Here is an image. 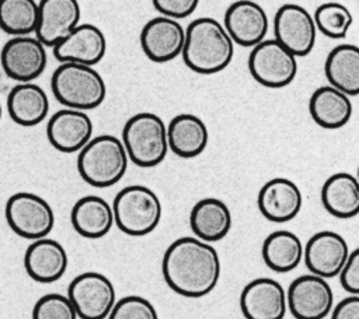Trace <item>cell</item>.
Returning a JSON list of instances; mask_svg holds the SVG:
<instances>
[{"label": "cell", "instance_id": "obj_1", "mask_svg": "<svg viewBox=\"0 0 359 319\" xmlns=\"http://www.w3.org/2000/svg\"><path fill=\"white\" fill-rule=\"evenodd\" d=\"M217 250L196 236L175 239L164 252L161 273L165 284L187 298H202L212 292L220 278Z\"/></svg>", "mask_w": 359, "mask_h": 319}, {"label": "cell", "instance_id": "obj_2", "mask_svg": "<svg viewBox=\"0 0 359 319\" xmlns=\"http://www.w3.org/2000/svg\"><path fill=\"white\" fill-rule=\"evenodd\" d=\"M188 69L199 74H215L233 60L234 42L223 24L212 17H199L187 27L181 52Z\"/></svg>", "mask_w": 359, "mask_h": 319}, {"label": "cell", "instance_id": "obj_3", "mask_svg": "<svg viewBox=\"0 0 359 319\" xmlns=\"http://www.w3.org/2000/svg\"><path fill=\"white\" fill-rule=\"evenodd\" d=\"M50 88L57 102L84 112L100 106L107 95L102 76L93 66L79 63H60L52 74Z\"/></svg>", "mask_w": 359, "mask_h": 319}, {"label": "cell", "instance_id": "obj_4", "mask_svg": "<svg viewBox=\"0 0 359 319\" xmlns=\"http://www.w3.org/2000/svg\"><path fill=\"white\" fill-rule=\"evenodd\" d=\"M128 154L122 141L112 134H101L79 151L77 171L84 182L94 187L118 183L128 168Z\"/></svg>", "mask_w": 359, "mask_h": 319}, {"label": "cell", "instance_id": "obj_5", "mask_svg": "<svg viewBox=\"0 0 359 319\" xmlns=\"http://www.w3.org/2000/svg\"><path fill=\"white\" fill-rule=\"evenodd\" d=\"M121 141L128 158L142 168L161 164L168 153L167 126L153 112H139L130 116L122 129Z\"/></svg>", "mask_w": 359, "mask_h": 319}, {"label": "cell", "instance_id": "obj_6", "mask_svg": "<svg viewBox=\"0 0 359 319\" xmlns=\"http://www.w3.org/2000/svg\"><path fill=\"white\" fill-rule=\"evenodd\" d=\"M112 213L114 224L123 234L143 236L157 228L161 218V203L150 187L129 185L116 193Z\"/></svg>", "mask_w": 359, "mask_h": 319}, {"label": "cell", "instance_id": "obj_7", "mask_svg": "<svg viewBox=\"0 0 359 319\" xmlns=\"http://www.w3.org/2000/svg\"><path fill=\"white\" fill-rule=\"evenodd\" d=\"M4 215L13 232L29 241L45 238L55 225V213L50 204L29 192L11 194L6 201Z\"/></svg>", "mask_w": 359, "mask_h": 319}, {"label": "cell", "instance_id": "obj_8", "mask_svg": "<svg viewBox=\"0 0 359 319\" xmlns=\"http://www.w3.org/2000/svg\"><path fill=\"white\" fill-rule=\"evenodd\" d=\"M252 78L266 88H283L297 74L296 56L276 39H264L252 46L248 56Z\"/></svg>", "mask_w": 359, "mask_h": 319}, {"label": "cell", "instance_id": "obj_9", "mask_svg": "<svg viewBox=\"0 0 359 319\" xmlns=\"http://www.w3.org/2000/svg\"><path fill=\"white\" fill-rule=\"evenodd\" d=\"M115 297L112 281L97 271L76 276L67 288V298L80 319H107L116 302Z\"/></svg>", "mask_w": 359, "mask_h": 319}, {"label": "cell", "instance_id": "obj_10", "mask_svg": "<svg viewBox=\"0 0 359 319\" xmlns=\"http://www.w3.org/2000/svg\"><path fill=\"white\" fill-rule=\"evenodd\" d=\"M46 46L31 35L13 36L0 52L3 71L11 80L18 83H31L38 78L48 63Z\"/></svg>", "mask_w": 359, "mask_h": 319}, {"label": "cell", "instance_id": "obj_11", "mask_svg": "<svg viewBox=\"0 0 359 319\" xmlns=\"http://www.w3.org/2000/svg\"><path fill=\"white\" fill-rule=\"evenodd\" d=\"M275 38L296 57L307 56L317 39V28L313 15L300 4L286 3L280 6L273 17Z\"/></svg>", "mask_w": 359, "mask_h": 319}, {"label": "cell", "instance_id": "obj_12", "mask_svg": "<svg viewBox=\"0 0 359 319\" xmlns=\"http://www.w3.org/2000/svg\"><path fill=\"white\" fill-rule=\"evenodd\" d=\"M286 305L294 319H324L334 306V292L325 278L304 274L290 283Z\"/></svg>", "mask_w": 359, "mask_h": 319}, {"label": "cell", "instance_id": "obj_13", "mask_svg": "<svg viewBox=\"0 0 359 319\" xmlns=\"http://www.w3.org/2000/svg\"><path fill=\"white\" fill-rule=\"evenodd\" d=\"M185 29L178 20L158 15L149 20L140 31V46L147 59L165 63L182 52Z\"/></svg>", "mask_w": 359, "mask_h": 319}, {"label": "cell", "instance_id": "obj_14", "mask_svg": "<svg viewBox=\"0 0 359 319\" xmlns=\"http://www.w3.org/2000/svg\"><path fill=\"white\" fill-rule=\"evenodd\" d=\"M240 309L245 319H283L287 309L286 292L276 280L258 277L243 288Z\"/></svg>", "mask_w": 359, "mask_h": 319}, {"label": "cell", "instance_id": "obj_15", "mask_svg": "<svg viewBox=\"0 0 359 319\" xmlns=\"http://www.w3.org/2000/svg\"><path fill=\"white\" fill-rule=\"evenodd\" d=\"M349 255L348 242L334 231H320L303 248V260L311 274L323 278L338 276Z\"/></svg>", "mask_w": 359, "mask_h": 319}, {"label": "cell", "instance_id": "obj_16", "mask_svg": "<svg viewBox=\"0 0 359 319\" xmlns=\"http://www.w3.org/2000/svg\"><path fill=\"white\" fill-rule=\"evenodd\" d=\"M53 56L60 63L95 66L107 52L104 32L93 24H79L53 48Z\"/></svg>", "mask_w": 359, "mask_h": 319}, {"label": "cell", "instance_id": "obj_17", "mask_svg": "<svg viewBox=\"0 0 359 319\" xmlns=\"http://www.w3.org/2000/svg\"><path fill=\"white\" fill-rule=\"evenodd\" d=\"M223 27L234 43L252 48L265 39L269 20L266 11L258 3L237 0L227 7Z\"/></svg>", "mask_w": 359, "mask_h": 319}, {"label": "cell", "instance_id": "obj_18", "mask_svg": "<svg viewBox=\"0 0 359 319\" xmlns=\"http://www.w3.org/2000/svg\"><path fill=\"white\" fill-rule=\"evenodd\" d=\"M46 137L60 153L80 151L93 137V122L84 111L65 108L49 118Z\"/></svg>", "mask_w": 359, "mask_h": 319}, {"label": "cell", "instance_id": "obj_19", "mask_svg": "<svg viewBox=\"0 0 359 319\" xmlns=\"http://www.w3.org/2000/svg\"><path fill=\"white\" fill-rule=\"evenodd\" d=\"M80 17L79 0H39L35 36L53 48L80 24Z\"/></svg>", "mask_w": 359, "mask_h": 319}, {"label": "cell", "instance_id": "obj_20", "mask_svg": "<svg viewBox=\"0 0 359 319\" xmlns=\"http://www.w3.org/2000/svg\"><path fill=\"white\" fill-rule=\"evenodd\" d=\"M257 204L259 213L272 222H287L302 210L303 194L299 186L287 178H273L262 185Z\"/></svg>", "mask_w": 359, "mask_h": 319}, {"label": "cell", "instance_id": "obj_21", "mask_svg": "<svg viewBox=\"0 0 359 319\" xmlns=\"http://www.w3.org/2000/svg\"><path fill=\"white\" fill-rule=\"evenodd\" d=\"M67 252L55 239L39 238L32 241L24 253L27 274L36 283H55L67 270Z\"/></svg>", "mask_w": 359, "mask_h": 319}, {"label": "cell", "instance_id": "obj_22", "mask_svg": "<svg viewBox=\"0 0 359 319\" xmlns=\"http://www.w3.org/2000/svg\"><path fill=\"white\" fill-rule=\"evenodd\" d=\"M7 112L20 126H36L48 116L49 98L41 85L32 81L18 83L7 95Z\"/></svg>", "mask_w": 359, "mask_h": 319}, {"label": "cell", "instance_id": "obj_23", "mask_svg": "<svg viewBox=\"0 0 359 319\" xmlns=\"http://www.w3.org/2000/svg\"><path fill=\"white\" fill-rule=\"evenodd\" d=\"M189 225L195 236L208 243L222 241L231 228V211L217 197L198 200L189 214Z\"/></svg>", "mask_w": 359, "mask_h": 319}, {"label": "cell", "instance_id": "obj_24", "mask_svg": "<svg viewBox=\"0 0 359 319\" xmlns=\"http://www.w3.org/2000/svg\"><path fill=\"white\" fill-rule=\"evenodd\" d=\"M70 221L74 231L83 238H102L114 225L112 206L100 196H83L73 204Z\"/></svg>", "mask_w": 359, "mask_h": 319}, {"label": "cell", "instance_id": "obj_25", "mask_svg": "<svg viewBox=\"0 0 359 319\" xmlns=\"http://www.w3.org/2000/svg\"><path fill=\"white\" fill-rule=\"evenodd\" d=\"M168 150L181 158H194L202 154L209 141L205 122L192 113L174 116L167 126Z\"/></svg>", "mask_w": 359, "mask_h": 319}, {"label": "cell", "instance_id": "obj_26", "mask_svg": "<svg viewBox=\"0 0 359 319\" xmlns=\"http://www.w3.org/2000/svg\"><path fill=\"white\" fill-rule=\"evenodd\" d=\"M351 97L332 85L318 87L310 97L309 112L311 119L324 129H339L352 116Z\"/></svg>", "mask_w": 359, "mask_h": 319}, {"label": "cell", "instance_id": "obj_27", "mask_svg": "<svg viewBox=\"0 0 359 319\" xmlns=\"http://www.w3.org/2000/svg\"><path fill=\"white\" fill-rule=\"evenodd\" d=\"M324 208L337 218H353L359 213V182L348 172L332 173L321 187Z\"/></svg>", "mask_w": 359, "mask_h": 319}, {"label": "cell", "instance_id": "obj_28", "mask_svg": "<svg viewBox=\"0 0 359 319\" xmlns=\"http://www.w3.org/2000/svg\"><path fill=\"white\" fill-rule=\"evenodd\" d=\"M324 73L330 85L349 97L359 94V48L352 43L337 45L328 53Z\"/></svg>", "mask_w": 359, "mask_h": 319}, {"label": "cell", "instance_id": "obj_29", "mask_svg": "<svg viewBox=\"0 0 359 319\" xmlns=\"http://www.w3.org/2000/svg\"><path fill=\"white\" fill-rule=\"evenodd\" d=\"M261 255L271 270L289 273L303 260V243L300 238L290 231H273L264 239Z\"/></svg>", "mask_w": 359, "mask_h": 319}, {"label": "cell", "instance_id": "obj_30", "mask_svg": "<svg viewBox=\"0 0 359 319\" xmlns=\"http://www.w3.org/2000/svg\"><path fill=\"white\" fill-rule=\"evenodd\" d=\"M38 3L35 0H0V28L13 36L35 32Z\"/></svg>", "mask_w": 359, "mask_h": 319}, {"label": "cell", "instance_id": "obj_31", "mask_svg": "<svg viewBox=\"0 0 359 319\" xmlns=\"http://www.w3.org/2000/svg\"><path fill=\"white\" fill-rule=\"evenodd\" d=\"M313 20L317 31L331 39L345 38L353 22V17L348 7L337 1L320 4L314 11Z\"/></svg>", "mask_w": 359, "mask_h": 319}, {"label": "cell", "instance_id": "obj_32", "mask_svg": "<svg viewBox=\"0 0 359 319\" xmlns=\"http://www.w3.org/2000/svg\"><path fill=\"white\" fill-rule=\"evenodd\" d=\"M67 295L50 292L42 295L32 308V319H77Z\"/></svg>", "mask_w": 359, "mask_h": 319}, {"label": "cell", "instance_id": "obj_33", "mask_svg": "<svg viewBox=\"0 0 359 319\" xmlns=\"http://www.w3.org/2000/svg\"><path fill=\"white\" fill-rule=\"evenodd\" d=\"M108 319H158L154 305L140 295H126L116 301Z\"/></svg>", "mask_w": 359, "mask_h": 319}, {"label": "cell", "instance_id": "obj_34", "mask_svg": "<svg viewBox=\"0 0 359 319\" xmlns=\"http://www.w3.org/2000/svg\"><path fill=\"white\" fill-rule=\"evenodd\" d=\"M342 288L351 295H359V249L349 252L341 271L338 273Z\"/></svg>", "mask_w": 359, "mask_h": 319}, {"label": "cell", "instance_id": "obj_35", "mask_svg": "<svg viewBox=\"0 0 359 319\" xmlns=\"http://www.w3.org/2000/svg\"><path fill=\"white\" fill-rule=\"evenodd\" d=\"M151 3L161 15L181 20L189 17L196 10L199 0H151Z\"/></svg>", "mask_w": 359, "mask_h": 319}, {"label": "cell", "instance_id": "obj_36", "mask_svg": "<svg viewBox=\"0 0 359 319\" xmlns=\"http://www.w3.org/2000/svg\"><path fill=\"white\" fill-rule=\"evenodd\" d=\"M331 319H359V297L349 295L331 309Z\"/></svg>", "mask_w": 359, "mask_h": 319}, {"label": "cell", "instance_id": "obj_37", "mask_svg": "<svg viewBox=\"0 0 359 319\" xmlns=\"http://www.w3.org/2000/svg\"><path fill=\"white\" fill-rule=\"evenodd\" d=\"M1 113H3V106H1V102H0V119H1Z\"/></svg>", "mask_w": 359, "mask_h": 319}]
</instances>
